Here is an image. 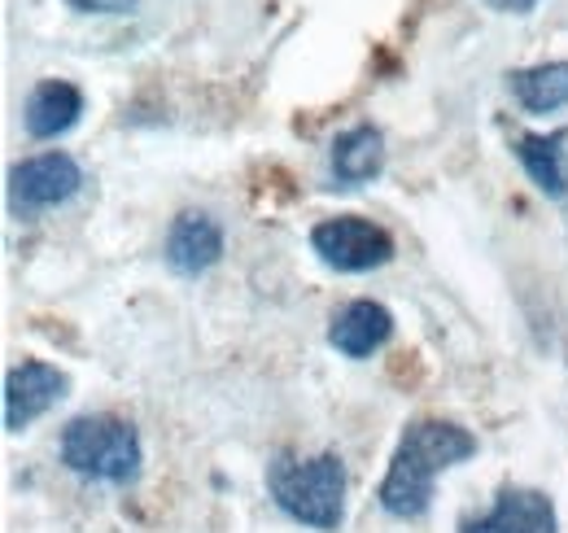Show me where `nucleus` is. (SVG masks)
Instances as JSON below:
<instances>
[{
    "label": "nucleus",
    "mask_w": 568,
    "mask_h": 533,
    "mask_svg": "<svg viewBox=\"0 0 568 533\" xmlns=\"http://www.w3.org/2000/svg\"><path fill=\"white\" fill-rule=\"evenodd\" d=\"M477 455V438L455 420H412L394 446V460L385 467V481L376 490L381 507L398 521H416L428 512L433 481L446 467Z\"/></svg>",
    "instance_id": "obj_1"
},
{
    "label": "nucleus",
    "mask_w": 568,
    "mask_h": 533,
    "mask_svg": "<svg viewBox=\"0 0 568 533\" xmlns=\"http://www.w3.org/2000/svg\"><path fill=\"white\" fill-rule=\"evenodd\" d=\"M267 490L284 516L306 530L333 533L346 516V464L333 451L315 460H297L281 451L267 464Z\"/></svg>",
    "instance_id": "obj_2"
},
{
    "label": "nucleus",
    "mask_w": 568,
    "mask_h": 533,
    "mask_svg": "<svg viewBox=\"0 0 568 533\" xmlns=\"http://www.w3.org/2000/svg\"><path fill=\"white\" fill-rule=\"evenodd\" d=\"M58 451L71 472L88 476V481H110V485L136 481L144 464L136 429L119 415H74L62 429Z\"/></svg>",
    "instance_id": "obj_3"
},
{
    "label": "nucleus",
    "mask_w": 568,
    "mask_h": 533,
    "mask_svg": "<svg viewBox=\"0 0 568 533\" xmlns=\"http://www.w3.org/2000/svg\"><path fill=\"white\" fill-rule=\"evenodd\" d=\"M311 250L320 254L324 266H333L342 275H358V271H376L394 259V237L363 214H333L311 228Z\"/></svg>",
    "instance_id": "obj_4"
},
{
    "label": "nucleus",
    "mask_w": 568,
    "mask_h": 533,
    "mask_svg": "<svg viewBox=\"0 0 568 533\" xmlns=\"http://www.w3.org/2000/svg\"><path fill=\"white\" fill-rule=\"evenodd\" d=\"M79 189H83V171L62 149H49V153H36V158H22L18 167H9V210L18 219L67 205Z\"/></svg>",
    "instance_id": "obj_5"
},
{
    "label": "nucleus",
    "mask_w": 568,
    "mask_h": 533,
    "mask_svg": "<svg viewBox=\"0 0 568 533\" xmlns=\"http://www.w3.org/2000/svg\"><path fill=\"white\" fill-rule=\"evenodd\" d=\"M71 381L62 368L40 363V359H22L18 368L4 372V429L22 433L31 420H40L49 406L67 399Z\"/></svg>",
    "instance_id": "obj_6"
},
{
    "label": "nucleus",
    "mask_w": 568,
    "mask_h": 533,
    "mask_svg": "<svg viewBox=\"0 0 568 533\" xmlns=\"http://www.w3.org/2000/svg\"><path fill=\"white\" fill-rule=\"evenodd\" d=\"M162 259L175 275L193 280L206 275L219 259H223V228L214 223L206 210H184L171 219L166 241H162Z\"/></svg>",
    "instance_id": "obj_7"
},
{
    "label": "nucleus",
    "mask_w": 568,
    "mask_h": 533,
    "mask_svg": "<svg viewBox=\"0 0 568 533\" xmlns=\"http://www.w3.org/2000/svg\"><path fill=\"white\" fill-rule=\"evenodd\" d=\"M464 533H556V503L542 490L503 485L495 507L486 516L468 521Z\"/></svg>",
    "instance_id": "obj_8"
},
{
    "label": "nucleus",
    "mask_w": 568,
    "mask_h": 533,
    "mask_svg": "<svg viewBox=\"0 0 568 533\" xmlns=\"http://www.w3.org/2000/svg\"><path fill=\"white\" fill-rule=\"evenodd\" d=\"M83 114V92L74 88L71 79H40L31 92H27V105H22V128L31 140H58L79 123Z\"/></svg>",
    "instance_id": "obj_9"
},
{
    "label": "nucleus",
    "mask_w": 568,
    "mask_h": 533,
    "mask_svg": "<svg viewBox=\"0 0 568 533\" xmlns=\"http://www.w3.org/2000/svg\"><path fill=\"white\" fill-rule=\"evenodd\" d=\"M389 336H394V315H389L381 302H372V298L346 302V306L333 315V324H328V345H333L337 354H346V359H367V354H376Z\"/></svg>",
    "instance_id": "obj_10"
},
{
    "label": "nucleus",
    "mask_w": 568,
    "mask_h": 533,
    "mask_svg": "<svg viewBox=\"0 0 568 533\" xmlns=\"http://www.w3.org/2000/svg\"><path fill=\"white\" fill-rule=\"evenodd\" d=\"M568 132H516L511 135V153L525 167V175L547 193V198H565L568 193Z\"/></svg>",
    "instance_id": "obj_11"
},
{
    "label": "nucleus",
    "mask_w": 568,
    "mask_h": 533,
    "mask_svg": "<svg viewBox=\"0 0 568 533\" xmlns=\"http://www.w3.org/2000/svg\"><path fill=\"white\" fill-rule=\"evenodd\" d=\"M328 162H333L337 189H358V184H367V180H376L385 171V135L376 132L372 123H358V128L333 140Z\"/></svg>",
    "instance_id": "obj_12"
},
{
    "label": "nucleus",
    "mask_w": 568,
    "mask_h": 533,
    "mask_svg": "<svg viewBox=\"0 0 568 533\" xmlns=\"http://www.w3.org/2000/svg\"><path fill=\"white\" fill-rule=\"evenodd\" d=\"M507 92L529 114H556V110L568 105V62L507 70Z\"/></svg>",
    "instance_id": "obj_13"
},
{
    "label": "nucleus",
    "mask_w": 568,
    "mask_h": 533,
    "mask_svg": "<svg viewBox=\"0 0 568 533\" xmlns=\"http://www.w3.org/2000/svg\"><path fill=\"white\" fill-rule=\"evenodd\" d=\"M79 13H132L136 0H67Z\"/></svg>",
    "instance_id": "obj_14"
},
{
    "label": "nucleus",
    "mask_w": 568,
    "mask_h": 533,
    "mask_svg": "<svg viewBox=\"0 0 568 533\" xmlns=\"http://www.w3.org/2000/svg\"><path fill=\"white\" fill-rule=\"evenodd\" d=\"M495 13H511V18H525V13H534L538 9V0H486Z\"/></svg>",
    "instance_id": "obj_15"
}]
</instances>
